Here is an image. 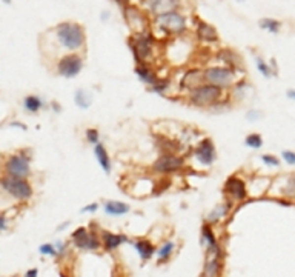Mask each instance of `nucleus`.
I'll return each mask as SVG.
<instances>
[{"label":"nucleus","instance_id":"f257e3e1","mask_svg":"<svg viewBox=\"0 0 295 277\" xmlns=\"http://www.w3.org/2000/svg\"><path fill=\"white\" fill-rule=\"evenodd\" d=\"M186 102L196 108L215 109L220 105H226L229 102V96L219 86H214L211 83H201L200 86L186 93Z\"/></svg>","mask_w":295,"mask_h":277},{"label":"nucleus","instance_id":"f03ea898","mask_svg":"<svg viewBox=\"0 0 295 277\" xmlns=\"http://www.w3.org/2000/svg\"><path fill=\"white\" fill-rule=\"evenodd\" d=\"M59 43L69 53H79L86 45V33L80 23L62 22L56 27Z\"/></svg>","mask_w":295,"mask_h":277},{"label":"nucleus","instance_id":"7ed1b4c3","mask_svg":"<svg viewBox=\"0 0 295 277\" xmlns=\"http://www.w3.org/2000/svg\"><path fill=\"white\" fill-rule=\"evenodd\" d=\"M204 83H211L222 90H230L238 82V69L229 68L225 65H211L203 68Z\"/></svg>","mask_w":295,"mask_h":277},{"label":"nucleus","instance_id":"20e7f679","mask_svg":"<svg viewBox=\"0 0 295 277\" xmlns=\"http://www.w3.org/2000/svg\"><path fill=\"white\" fill-rule=\"evenodd\" d=\"M100 231L97 223H89V228L86 226H80L71 233V241L74 243V246L77 249L82 251H98L100 248H103L101 245V237H100Z\"/></svg>","mask_w":295,"mask_h":277},{"label":"nucleus","instance_id":"39448f33","mask_svg":"<svg viewBox=\"0 0 295 277\" xmlns=\"http://www.w3.org/2000/svg\"><path fill=\"white\" fill-rule=\"evenodd\" d=\"M154 27H156L157 31H162L164 35H183L188 31V19L183 12L180 11H174V12H168V14L160 16L154 19Z\"/></svg>","mask_w":295,"mask_h":277},{"label":"nucleus","instance_id":"423d86ee","mask_svg":"<svg viewBox=\"0 0 295 277\" xmlns=\"http://www.w3.org/2000/svg\"><path fill=\"white\" fill-rule=\"evenodd\" d=\"M128 46L134 54L135 64H151L154 59V34L142 33L132 34L128 39Z\"/></svg>","mask_w":295,"mask_h":277},{"label":"nucleus","instance_id":"0eeeda50","mask_svg":"<svg viewBox=\"0 0 295 277\" xmlns=\"http://www.w3.org/2000/svg\"><path fill=\"white\" fill-rule=\"evenodd\" d=\"M186 168V157L182 154H172V153H163L152 162L151 171L162 177L172 175L177 173H182Z\"/></svg>","mask_w":295,"mask_h":277},{"label":"nucleus","instance_id":"6e6552de","mask_svg":"<svg viewBox=\"0 0 295 277\" xmlns=\"http://www.w3.org/2000/svg\"><path fill=\"white\" fill-rule=\"evenodd\" d=\"M122 11L128 28L132 31V34H142L149 31V16L146 14V11L140 9L135 5H128Z\"/></svg>","mask_w":295,"mask_h":277},{"label":"nucleus","instance_id":"1a4fd4ad","mask_svg":"<svg viewBox=\"0 0 295 277\" xmlns=\"http://www.w3.org/2000/svg\"><path fill=\"white\" fill-rule=\"evenodd\" d=\"M223 194L226 196V200L232 202L234 205L245 202L249 196L248 185H246L245 179L240 177L237 174L229 175L223 183Z\"/></svg>","mask_w":295,"mask_h":277},{"label":"nucleus","instance_id":"9d476101","mask_svg":"<svg viewBox=\"0 0 295 277\" xmlns=\"http://www.w3.org/2000/svg\"><path fill=\"white\" fill-rule=\"evenodd\" d=\"M0 186L17 200H28L33 197V186L27 179L11 177V175H3L0 179Z\"/></svg>","mask_w":295,"mask_h":277},{"label":"nucleus","instance_id":"9b49d317","mask_svg":"<svg viewBox=\"0 0 295 277\" xmlns=\"http://www.w3.org/2000/svg\"><path fill=\"white\" fill-rule=\"evenodd\" d=\"M192 157L197 160V163L203 168H211L217 159V148L211 137H203L197 142V145L192 148Z\"/></svg>","mask_w":295,"mask_h":277},{"label":"nucleus","instance_id":"f8f14e48","mask_svg":"<svg viewBox=\"0 0 295 277\" xmlns=\"http://www.w3.org/2000/svg\"><path fill=\"white\" fill-rule=\"evenodd\" d=\"M83 57L79 53H69L62 56L57 62V74L65 79L77 77L83 69Z\"/></svg>","mask_w":295,"mask_h":277},{"label":"nucleus","instance_id":"ddd939ff","mask_svg":"<svg viewBox=\"0 0 295 277\" xmlns=\"http://www.w3.org/2000/svg\"><path fill=\"white\" fill-rule=\"evenodd\" d=\"M30 160H31L30 156L25 154L23 151H20V153H17V154H12L5 162L6 175H11V177H19V179H27L31 174Z\"/></svg>","mask_w":295,"mask_h":277},{"label":"nucleus","instance_id":"4468645a","mask_svg":"<svg viewBox=\"0 0 295 277\" xmlns=\"http://www.w3.org/2000/svg\"><path fill=\"white\" fill-rule=\"evenodd\" d=\"M145 11L149 17H160L168 12L178 11L182 6L180 0H145Z\"/></svg>","mask_w":295,"mask_h":277},{"label":"nucleus","instance_id":"2eb2a0df","mask_svg":"<svg viewBox=\"0 0 295 277\" xmlns=\"http://www.w3.org/2000/svg\"><path fill=\"white\" fill-rule=\"evenodd\" d=\"M232 207H234V204L229 202V200H225V202L217 204V205L206 214V217H204V223H208V225H211V226L219 225L220 222H223L225 219H228V216L230 214V211H232Z\"/></svg>","mask_w":295,"mask_h":277},{"label":"nucleus","instance_id":"dca6fc26","mask_svg":"<svg viewBox=\"0 0 295 277\" xmlns=\"http://www.w3.org/2000/svg\"><path fill=\"white\" fill-rule=\"evenodd\" d=\"M204 83L203 68H189L185 71V74L180 79V90L186 94L188 91L194 90V88Z\"/></svg>","mask_w":295,"mask_h":277},{"label":"nucleus","instance_id":"f3484780","mask_svg":"<svg viewBox=\"0 0 295 277\" xmlns=\"http://www.w3.org/2000/svg\"><path fill=\"white\" fill-rule=\"evenodd\" d=\"M100 237H101V245H103V249L109 251V253L120 248L123 243L130 242V237L128 236H125L122 233H112V231H108V230H101Z\"/></svg>","mask_w":295,"mask_h":277},{"label":"nucleus","instance_id":"a211bd4d","mask_svg":"<svg viewBox=\"0 0 295 277\" xmlns=\"http://www.w3.org/2000/svg\"><path fill=\"white\" fill-rule=\"evenodd\" d=\"M196 35L198 42L201 43H217L219 42V33H217L215 27H212L211 23L198 20L197 27H196Z\"/></svg>","mask_w":295,"mask_h":277},{"label":"nucleus","instance_id":"6ab92c4d","mask_svg":"<svg viewBox=\"0 0 295 277\" xmlns=\"http://www.w3.org/2000/svg\"><path fill=\"white\" fill-rule=\"evenodd\" d=\"M134 71H135V75L138 77V80L143 82L148 88H151L152 85H156V82L160 79L151 64H137Z\"/></svg>","mask_w":295,"mask_h":277},{"label":"nucleus","instance_id":"aec40b11","mask_svg":"<svg viewBox=\"0 0 295 277\" xmlns=\"http://www.w3.org/2000/svg\"><path fill=\"white\" fill-rule=\"evenodd\" d=\"M154 143H156L159 153H172V154H178L180 151V142L174 140V138H169L168 136H163V134H156L154 136Z\"/></svg>","mask_w":295,"mask_h":277},{"label":"nucleus","instance_id":"412c9836","mask_svg":"<svg viewBox=\"0 0 295 277\" xmlns=\"http://www.w3.org/2000/svg\"><path fill=\"white\" fill-rule=\"evenodd\" d=\"M134 245V249L137 251V254L140 256V259H142L143 262H148L151 260L154 256H156L157 253V248L154 246V243L149 241V239H135V241L132 242Z\"/></svg>","mask_w":295,"mask_h":277},{"label":"nucleus","instance_id":"4be33fe9","mask_svg":"<svg viewBox=\"0 0 295 277\" xmlns=\"http://www.w3.org/2000/svg\"><path fill=\"white\" fill-rule=\"evenodd\" d=\"M94 157L100 165L101 171L109 175L112 173V160H111V156L108 153V148L101 142L94 146Z\"/></svg>","mask_w":295,"mask_h":277},{"label":"nucleus","instance_id":"5701e85b","mask_svg":"<svg viewBox=\"0 0 295 277\" xmlns=\"http://www.w3.org/2000/svg\"><path fill=\"white\" fill-rule=\"evenodd\" d=\"M225 268V259L220 257H206L203 265V277H222Z\"/></svg>","mask_w":295,"mask_h":277},{"label":"nucleus","instance_id":"b1692460","mask_svg":"<svg viewBox=\"0 0 295 277\" xmlns=\"http://www.w3.org/2000/svg\"><path fill=\"white\" fill-rule=\"evenodd\" d=\"M131 211V207L122 202V200H105L103 202V212L111 217H122Z\"/></svg>","mask_w":295,"mask_h":277},{"label":"nucleus","instance_id":"393cba45","mask_svg":"<svg viewBox=\"0 0 295 277\" xmlns=\"http://www.w3.org/2000/svg\"><path fill=\"white\" fill-rule=\"evenodd\" d=\"M200 243L201 246H204V249H208L214 245L219 243V239L215 236L214 231V226L208 225V223H203L201 225V230H200Z\"/></svg>","mask_w":295,"mask_h":277},{"label":"nucleus","instance_id":"a878e982","mask_svg":"<svg viewBox=\"0 0 295 277\" xmlns=\"http://www.w3.org/2000/svg\"><path fill=\"white\" fill-rule=\"evenodd\" d=\"M217 57H219V60L223 62L225 67H229V68H234V69H238V71H240V67H238L240 56H238L235 51H232V49L223 48V49H220L219 53H217Z\"/></svg>","mask_w":295,"mask_h":277},{"label":"nucleus","instance_id":"bb28decb","mask_svg":"<svg viewBox=\"0 0 295 277\" xmlns=\"http://www.w3.org/2000/svg\"><path fill=\"white\" fill-rule=\"evenodd\" d=\"M255 65H257V69H259V72L263 75V77H266V79H271L272 75H275V74H277L275 60H272L271 64H267V62H266L263 57L257 56V57H255Z\"/></svg>","mask_w":295,"mask_h":277},{"label":"nucleus","instance_id":"cd10ccee","mask_svg":"<svg viewBox=\"0 0 295 277\" xmlns=\"http://www.w3.org/2000/svg\"><path fill=\"white\" fill-rule=\"evenodd\" d=\"M175 251V242L174 241H166L163 242V245L160 248H157V253H156V257H157V262L159 263H166L174 254Z\"/></svg>","mask_w":295,"mask_h":277},{"label":"nucleus","instance_id":"c85d7f7f","mask_svg":"<svg viewBox=\"0 0 295 277\" xmlns=\"http://www.w3.org/2000/svg\"><path fill=\"white\" fill-rule=\"evenodd\" d=\"M74 102L80 109H88L93 105V94L83 90V88H79V90L74 93Z\"/></svg>","mask_w":295,"mask_h":277},{"label":"nucleus","instance_id":"c756f323","mask_svg":"<svg viewBox=\"0 0 295 277\" xmlns=\"http://www.w3.org/2000/svg\"><path fill=\"white\" fill-rule=\"evenodd\" d=\"M259 27L264 31H269L272 34H277L280 33L281 30V22L277 20V19H272V17H263L259 20Z\"/></svg>","mask_w":295,"mask_h":277},{"label":"nucleus","instance_id":"7c9ffc66","mask_svg":"<svg viewBox=\"0 0 295 277\" xmlns=\"http://www.w3.org/2000/svg\"><path fill=\"white\" fill-rule=\"evenodd\" d=\"M23 106L28 112H33L34 114V112H38L43 108V102L38 96H27L23 100Z\"/></svg>","mask_w":295,"mask_h":277},{"label":"nucleus","instance_id":"2f4dec72","mask_svg":"<svg viewBox=\"0 0 295 277\" xmlns=\"http://www.w3.org/2000/svg\"><path fill=\"white\" fill-rule=\"evenodd\" d=\"M264 140H263V136L259 133H249L245 137V145L251 149H260L263 146Z\"/></svg>","mask_w":295,"mask_h":277},{"label":"nucleus","instance_id":"473e14b6","mask_svg":"<svg viewBox=\"0 0 295 277\" xmlns=\"http://www.w3.org/2000/svg\"><path fill=\"white\" fill-rule=\"evenodd\" d=\"M169 86H171V79H164V77H160L157 82H156V85H152L151 88H149V91L151 93H156V94H166L169 91Z\"/></svg>","mask_w":295,"mask_h":277},{"label":"nucleus","instance_id":"72a5a7b5","mask_svg":"<svg viewBox=\"0 0 295 277\" xmlns=\"http://www.w3.org/2000/svg\"><path fill=\"white\" fill-rule=\"evenodd\" d=\"M281 194L289 199H295V173H292L286 179L285 186L281 188Z\"/></svg>","mask_w":295,"mask_h":277},{"label":"nucleus","instance_id":"f704fd0d","mask_svg":"<svg viewBox=\"0 0 295 277\" xmlns=\"http://www.w3.org/2000/svg\"><path fill=\"white\" fill-rule=\"evenodd\" d=\"M85 140L86 143L96 146L97 143H100V131L94 127H89L85 130Z\"/></svg>","mask_w":295,"mask_h":277},{"label":"nucleus","instance_id":"c9c22d12","mask_svg":"<svg viewBox=\"0 0 295 277\" xmlns=\"http://www.w3.org/2000/svg\"><path fill=\"white\" fill-rule=\"evenodd\" d=\"M260 159H262V162L264 163L266 167L278 168V167L281 165V160H280L277 156H274V154H262V156H260Z\"/></svg>","mask_w":295,"mask_h":277},{"label":"nucleus","instance_id":"e433bc0d","mask_svg":"<svg viewBox=\"0 0 295 277\" xmlns=\"http://www.w3.org/2000/svg\"><path fill=\"white\" fill-rule=\"evenodd\" d=\"M38 251H40V254H43V256H53V257H57V256H59L57 248H56V245H53V243H43L40 248H38Z\"/></svg>","mask_w":295,"mask_h":277},{"label":"nucleus","instance_id":"4c0bfd02","mask_svg":"<svg viewBox=\"0 0 295 277\" xmlns=\"http://www.w3.org/2000/svg\"><path fill=\"white\" fill-rule=\"evenodd\" d=\"M281 159L289 167H295V151L292 149H283L281 151Z\"/></svg>","mask_w":295,"mask_h":277},{"label":"nucleus","instance_id":"58836bf2","mask_svg":"<svg viewBox=\"0 0 295 277\" xmlns=\"http://www.w3.org/2000/svg\"><path fill=\"white\" fill-rule=\"evenodd\" d=\"M98 208H100V204H98V202H93V204L85 205V207L80 209V212H82V214H94V212L98 211Z\"/></svg>","mask_w":295,"mask_h":277},{"label":"nucleus","instance_id":"ea45409f","mask_svg":"<svg viewBox=\"0 0 295 277\" xmlns=\"http://www.w3.org/2000/svg\"><path fill=\"white\" fill-rule=\"evenodd\" d=\"M262 117V112L259 109H249L246 112V120L248 122H257Z\"/></svg>","mask_w":295,"mask_h":277},{"label":"nucleus","instance_id":"a19ab883","mask_svg":"<svg viewBox=\"0 0 295 277\" xmlns=\"http://www.w3.org/2000/svg\"><path fill=\"white\" fill-rule=\"evenodd\" d=\"M5 228H6V217H5V214L0 212V233H2Z\"/></svg>","mask_w":295,"mask_h":277},{"label":"nucleus","instance_id":"79ce46f5","mask_svg":"<svg viewBox=\"0 0 295 277\" xmlns=\"http://www.w3.org/2000/svg\"><path fill=\"white\" fill-rule=\"evenodd\" d=\"M115 3H117L119 6H122V9L128 5H131V0H114Z\"/></svg>","mask_w":295,"mask_h":277},{"label":"nucleus","instance_id":"37998d69","mask_svg":"<svg viewBox=\"0 0 295 277\" xmlns=\"http://www.w3.org/2000/svg\"><path fill=\"white\" fill-rule=\"evenodd\" d=\"M37 276H38V270H37V268L28 270L27 274H25V277H37Z\"/></svg>","mask_w":295,"mask_h":277},{"label":"nucleus","instance_id":"c03bdc74","mask_svg":"<svg viewBox=\"0 0 295 277\" xmlns=\"http://www.w3.org/2000/svg\"><path fill=\"white\" fill-rule=\"evenodd\" d=\"M286 96H288L291 100H294V102H295V90H292V88H291V90L286 91Z\"/></svg>","mask_w":295,"mask_h":277},{"label":"nucleus","instance_id":"a18cd8bd","mask_svg":"<svg viewBox=\"0 0 295 277\" xmlns=\"http://www.w3.org/2000/svg\"><path fill=\"white\" fill-rule=\"evenodd\" d=\"M12 127H20V128H23V130H27V125H23V123H19V122H14V123H11Z\"/></svg>","mask_w":295,"mask_h":277},{"label":"nucleus","instance_id":"49530a36","mask_svg":"<svg viewBox=\"0 0 295 277\" xmlns=\"http://www.w3.org/2000/svg\"><path fill=\"white\" fill-rule=\"evenodd\" d=\"M108 16H109V12H108V11H106V12H101V20H108V19H106Z\"/></svg>","mask_w":295,"mask_h":277},{"label":"nucleus","instance_id":"de8ad7c7","mask_svg":"<svg viewBox=\"0 0 295 277\" xmlns=\"http://www.w3.org/2000/svg\"><path fill=\"white\" fill-rule=\"evenodd\" d=\"M53 108H54L56 111H60V106H59V104H56V102L53 104Z\"/></svg>","mask_w":295,"mask_h":277},{"label":"nucleus","instance_id":"09e8293b","mask_svg":"<svg viewBox=\"0 0 295 277\" xmlns=\"http://www.w3.org/2000/svg\"><path fill=\"white\" fill-rule=\"evenodd\" d=\"M60 277H69L68 274H65V273H60Z\"/></svg>","mask_w":295,"mask_h":277},{"label":"nucleus","instance_id":"8fccbe9b","mask_svg":"<svg viewBox=\"0 0 295 277\" xmlns=\"http://www.w3.org/2000/svg\"><path fill=\"white\" fill-rule=\"evenodd\" d=\"M235 2H245V0H235Z\"/></svg>","mask_w":295,"mask_h":277},{"label":"nucleus","instance_id":"3c124183","mask_svg":"<svg viewBox=\"0 0 295 277\" xmlns=\"http://www.w3.org/2000/svg\"><path fill=\"white\" fill-rule=\"evenodd\" d=\"M5 2H8V3H9V0H5Z\"/></svg>","mask_w":295,"mask_h":277},{"label":"nucleus","instance_id":"603ef678","mask_svg":"<svg viewBox=\"0 0 295 277\" xmlns=\"http://www.w3.org/2000/svg\"><path fill=\"white\" fill-rule=\"evenodd\" d=\"M200 277H203V276H200Z\"/></svg>","mask_w":295,"mask_h":277}]
</instances>
